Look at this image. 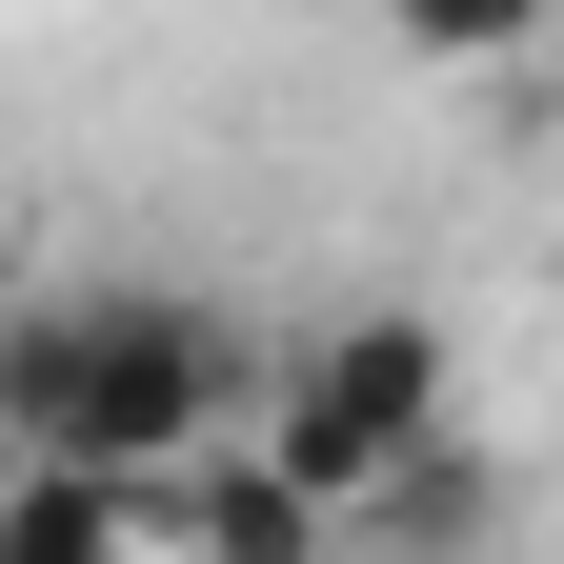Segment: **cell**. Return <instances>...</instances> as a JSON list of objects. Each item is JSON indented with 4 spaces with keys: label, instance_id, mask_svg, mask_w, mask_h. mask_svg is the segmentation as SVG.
Returning <instances> with one entry per match:
<instances>
[{
    "label": "cell",
    "instance_id": "obj_1",
    "mask_svg": "<svg viewBox=\"0 0 564 564\" xmlns=\"http://www.w3.org/2000/svg\"><path fill=\"white\" fill-rule=\"evenodd\" d=\"M262 343L202 282H41L0 303V464H101V484H182L202 444H242Z\"/></svg>",
    "mask_w": 564,
    "mask_h": 564
},
{
    "label": "cell",
    "instance_id": "obj_2",
    "mask_svg": "<svg viewBox=\"0 0 564 564\" xmlns=\"http://www.w3.org/2000/svg\"><path fill=\"white\" fill-rule=\"evenodd\" d=\"M444 423H464L444 323H423V303H343L323 343H282V364H262V403H242V464H262V484H303V505L343 524V505H364L403 444H444Z\"/></svg>",
    "mask_w": 564,
    "mask_h": 564
},
{
    "label": "cell",
    "instance_id": "obj_3",
    "mask_svg": "<svg viewBox=\"0 0 564 564\" xmlns=\"http://www.w3.org/2000/svg\"><path fill=\"white\" fill-rule=\"evenodd\" d=\"M141 505H182V564H323V544H343L303 484H262L242 444H202L182 484H141Z\"/></svg>",
    "mask_w": 564,
    "mask_h": 564
},
{
    "label": "cell",
    "instance_id": "obj_4",
    "mask_svg": "<svg viewBox=\"0 0 564 564\" xmlns=\"http://www.w3.org/2000/svg\"><path fill=\"white\" fill-rule=\"evenodd\" d=\"M484 505H505V464H484L464 423H444V444H403V464H383V484H364L343 524H383L403 564H464V544H484Z\"/></svg>",
    "mask_w": 564,
    "mask_h": 564
},
{
    "label": "cell",
    "instance_id": "obj_5",
    "mask_svg": "<svg viewBox=\"0 0 564 564\" xmlns=\"http://www.w3.org/2000/svg\"><path fill=\"white\" fill-rule=\"evenodd\" d=\"M0 564H141V484H101V464H0Z\"/></svg>",
    "mask_w": 564,
    "mask_h": 564
},
{
    "label": "cell",
    "instance_id": "obj_6",
    "mask_svg": "<svg viewBox=\"0 0 564 564\" xmlns=\"http://www.w3.org/2000/svg\"><path fill=\"white\" fill-rule=\"evenodd\" d=\"M544 21H564V0H383V41H403V61H444V82H524Z\"/></svg>",
    "mask_w": 564,
    "mask_h": 564
}]
</instances>
